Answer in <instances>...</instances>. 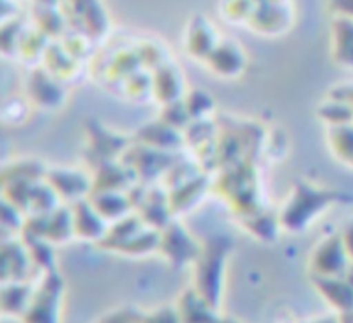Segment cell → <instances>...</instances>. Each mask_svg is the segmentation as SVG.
<instances>
[{"mask_svg": "<svg viewBox=\"0 0 353 323\" xmlns=\"http://www.w3.org/2000/svg\"><path fill=\"white\" fill-rule=\"evenodd\" d=\"M352 199V195L339 189L321 188L309 180H299L297 184H293L292 191L277 211L283 232H305L320 215L336 205H345Z\"/></svg>", "mask_w": 353, "mask_h": 323, "instance_id": "1", "label": "cell"}, {"mask_svg": "<svg viewBox=\"0 0 353 323\" xmlns=\"http://www.w3.org/2000/svg\"><path fill=\"white\" fill-rule=\"evenodd\" d=\"M212 191L225 199L237 217L267 207L254 163H239L219 170L214 175Z\"/></svg>", "mask_w": 353, "mask_h": 323, "instance_id": "2", "label": "cell"}, {"mask_svg": "<svg viewBox=\"0 0 353 323\" xmlns=\"http://www.w3.org/2000/svg\"><path fill=\"white\" fill-rule=\"evenodd\" d=\"M233 249V239L228 235H214L201 244V251L193 264L191 286L212 306L221 309L225 288L226 264Z\"/></svg>", "mask_w": 353, "mask_h": 323, "instance_id": "3", "label": "cell"}, {"mask_svg": "<svg viewBox=\"0 0 353 323\" xmlns=\"http://www.w3.org/2000/svg\"><path fill=\"white\" fill-rule=\"evenodd\" d=\"M216 120L219 170L239 163H254L263 152L267 131L254 122L230 117Z\"/></svg>", "mask_w": 353, "mask_h": 323, "instance_id": "4", "label": "cell"}, {"mask_svg": "<svg viewBox=\"0 0 353 323\" xmlns=\"http://www.w3.org/2000/svg\"><path fill=\"white\" fill-rule=\"evenodd\" d=\"M159 230L147 226L137 212L129 214L124 219L110 224V230L101 249L129 258H141L157 253L159 249Z\"/></svg>", "mask_w": 353, "mask_h": 323, "instance_id": "5", "label": "cell"}, {"mask_svg": "<svg viewBox=\"0 0 353 323\" xmlns=\"http://www.w3.org/2000/svg\"><path fill=\"white\" fill-rule=\"evenodd\" d=\"M65 281L59 271L39 275L34 295L20 323H61L64 309Z\"/></svg>", "mask_w": 353, "mask_h": 323, "instance_id": "6", "label": "cell"}, {"mask_svg": "<svg viewBox=\"0 0 353 323\" xmlns=\"http://www.w3.org/2000/svg\"><path fill=\"white\" fill-rule=\"evenodd\" d=\"M179 156L181 154L143 147V145L132 140V145L124 154L122 161L128 164L129 170L132 172V175L137 177L138 182L154 186L157 179H165L166 173L179 161Z\"/></svg>", "mask_w": 353, "mask_h": 323, "instance_id": "7", "label": "cell"}, {"mask_svg": "<svg viewBox=\"0 0 353 323\" xmlns=\"http://www.w3.org/2000/svg\"><path fill=\"white\" fill-rule=\"evenodd\" d=\"M201 251V244L179 219L161 230L157 255L175 268H191Z\"/></svg>", "mask_w": 353, "mask_h": 323, "instance_id": "8", "label": "cell"}, {"mask_svg": "<svg viewBox=\"0 0 353 323\" xmlns=\"http://www.w3.org/2000/svg\"><path fill=\"white\" fill-rule=\"evenodd\" d=\"M350 253L341 233H330L314 246L309 255V272L313 277H341L350 264Z\"/></svg>", "mask_w": 353, "mask_h": 323, "instance_id": "9", "label": "cell"}, {"mask_svg": "<svg viewBox=\"0 0 353 323\" xmlns=\"http://www.w3.org/2000/svg\"><path fill=\"white\" fill-rule=\"evenodd\" d=\"M21 235H32L48 240L53 246L69 242L74 239V221H72L71 205H61L57 211L44 215L28 217Z\"/></svg>", "mask_w": 353, "mask_h": 323, "instance_id": "10", "label": "cell"}, {"mask_svg": "<svg viewBox=\"0 0 353 323\" xmlns=\"http://www.w3.org/2000/svg\"><path fill=\"white\" fill-rule=\"evenodd\" d=\"M87 159L94 166L122 159L132 145V138H125L119 133L110 131L105 126L97 124L94 120H90L87 124Z\"/></svg>", "mask_w": 353, "mask_h": 323, "instance_id": "11", "label": "cell"}, {"mask_svg": "<svg viewBox=\"0 0 353 323\" xmlns=\"http://www.w3.org/2000/svg\"><path fill=\"white\" fill-rule=\"evenodd\" d=\"M44 179L64 205H74L92 195V173L81 172L77 168H48Z\"/></svg>", "mask_w": 353, "mask_h": 323, "instance_id": "12", "label": "cell"}, {"mask_svg": "<svg viewBox=\"0 0 353 323\" xmlns=\"http://www.w3.org/2000/svg\"><path fill=\"white\" fill-rule=\"evenodd\" d=\"M212 180L214 179L210 173L200 172L194 177H191V179L166 189L173 217L179 219L182 214H188V212L193 211L203 199V196L209 191H212Z\"/></svg>", "mask_w": 353, "mask_h": 323, "instance_id": "13", "label": "cell"}, {"mask_svg": "<svg viewBox=\"0 0 353 323\" xmlns=\"http://www.w3.org/2000/svg\"><path fill=\"white\" fill-rule=\"evenodd\" d=\"M34 271L36 265L21 235L2 240V283L28 281Z\"/></svg>", "mask_w": 353, "mask_h": 323, "instance_id": "14", "label": "cell"}, {"mask_svg": "<svg viewBox=\"0 0 353 323\" xmlns=\"http://www.w3.org/2000/svg\"><path fill=\"white\" fill-rule=\"evenodd\" d=\"M132 140L143 145V147L156 148V150L163 152H173V154H181L185 148L184 133L172 128L161 119L152 120L149 124L138 128V131L132 136Z\"/></svg>", "mask_w": 353, "mask_h": 323, "instance_id": "15", "label": "cell"}, {"mask_svg": "<svg viewBox=\"0 0 353 323\" xmlns=\"http://www.w3.org/2000/svg\"><path fill=\"white\" fill-rule=\"evenodd\" d=\"M27 99L41 110H57L64 104L65 90L52 72L37 69L27 81Z\"/></svg>", "mask_w": 353, "mask_h": 323, "instance_id": "16", "label": "cell"}, {"mask_svg": "<svg viewBox=\"0 0 353 323\" xmlns=\"http://www.w3.org/2000/svg\"><path fill=\"white\" fill-rule=\"evenodd\" d=\"M72 221H74V235L77 239L96 242L99 246L110 230V223L97 212L90 198L81 199L71 205Z\"/></svg>", "mask_w": 353, "mask_h": 323, "instance_id": "17", "label": "cell"}, {"mask_svg": "<svg viewBox=\"0 0 353 323\" xmlns=\"http://www.w3.org/2000/svg\"><path fill=\"white\" fill-rule=\"evenodd\" d=\"M176 313L182 323H223L225 316H221V309L209 302L198 293L193 286L185 288L179 295L175 304Z\"/></svg>", "mask_w": 353, "mask_h": 323, "instance_id": "18", "label": "cell"}, {"mask_svg": "<svg viewBox=\"0 0 353 323\" xmlns=\"http://www.w3.org/2000/svg\"><path fill=\"white\" fill-rule=\"evenodd\" d=\"M210 71L221 78H237L245 68V57L242 46L233 41H219L214 52L205 60Z\"/></svg>", "mask_w": 353, "mask_h": 323, "instance_id": "19", "label": "cell"}, {"mask_svg": "<svg viewBox=\"0 0 353 323\" xmlns=\"http://www.w3.org/2000/svg\"><path fill=\"white\" fill-rule=\"evenodd\" d=\"M152 94L154 99H156L161 106H166V104H172L176 103V101L184 99L185 88L181 71H179L173 64H170V62L163 64L161 68L154 69Z\"/></svg>", "mask_w": 353, "mask_h": 323, "instance_id": "20", "label": "cell"}, {"mask_svg": "<svg viewBox=\"0 0 353 323\" xmlns=\"http://www.w3.org/2000/svg\"><path fill=\"white\" fill-rule=\"evenodd\" d=\"M237 219L242 230H245L249 235L261 240V242H274L283 233L279 215H277V212L270 211L269 207L241 215Z\"/></svg>", "mask_w": 353, "mask_h": 323, "instance_id": "21", "label": "cell"}, {"mask_svg": "<svg viewBox=\"0 0 353 323\" xmlns=\"http://www.w3.org/2000/svg\"><path fill=\"white\" fill-rule=\"evenodd\" d=\"M34 288L36 284L30 281H9V283H2V293H0V306H2V315L4 318L18 320L25 316L28 309V304L32 300Z\"/></svg>", "mask_w": 353, "mask_h": 323, "instance_id": "22", "label": "cell"}, {"mask_svg": "<svg viewBox=\"0 0 353 323\" xmlns=\"http://www.w3.org/2000/svg\"><path fill=\"white\" fill-rule=\"evenodd\" d=\"M249 23L256 28L258 32L279 34L285 32L292 23V9L285 2L276 4H254V12Z\"/></svg>", "mask_w": 353, "mask_h": 323, "instance_id": "23", "label": "cell"}, {"mask_svg": "<svg viewBox=\"0 0 353 323\" xmlns=\"http://www.w3.org/2000/svg\"><path fill=\"white\" fill-rule=\"evenodd\" d=\"M90 202L110 224L124 219L134 212L128 191H99L90 195Z\"/></svg>", "mask_w": 353, "mask_h": 323, "instance_id": "24", "label": "cell"}, {"mask_svg": "<svg viewBox=\"0 0 353 323\" xmlns=\"http://www.w3.org/2000/svg\"><path fill=\"white\" fill-rule=\"evenodd\" d=\"M330 52L337 66L353 69V21L345 18H334Z\"/></svg>", "mask_w": 353, "mask_h": 323, "instance_id": "25", "label": "cell"}, {"mask_svg": "<svg viewBox=\"0 0 353 323\" xmlns=\"http://www.w3.org/2000/svg\"><path fill=\"white\" fill-rule=\"evenodd\" d=\"M219 39L217 34L207 20L201 17H196L191 25H189L188 37H185V44H188V52L193 57L200 60H207V57L214 52Z\"/></svg>", "mask_w": 353, "mask_h": 323, "instance_id": "26", "label": "cell"}, {"mask_svg": "<svg viewBox=\"0 0 353 323\" xmlns=\"http://www.w3.org/2000/svg\"><path fill=\"white\" fill-rule=\"evenodd\" d=\"M341 277H313L314 286L321 293V297L329 300L330 306L346 311L353 306V288L348 286L345 280Z\"/></svg>", "mask_w": 353, "mask_h": 323, "instance_id": "27", "label": "cell"}, {"mask_svg": "<svg viewBox=\"0 0 353 323\" xmlns=\"http://www.w3.org/2000/svg\"><path fill=\"white\" fill-rule=\"evenodd\" d=\"M46 172H48V168L44 166L41 161H12L11 164L4 166V186H8V184L37 182V180H43L46 177Z\"/></svg>", "mask_w": 353, "mask_h": 323, "instance_id": "28", "label": "cell"}, {"mask_svg": "<svg viewBox=\"0 0 353 323\" xmlns=\"http://www.w3.org/2000/svg\"><path fill=\"white\" fill-rule=\"evenodd\" d=\"M316 115L323 124H327V128H339V126L353 124L352 106L334 96H329L323 103H320Z\"/></svg>", "mask_w": 353, "mask_h": 323, "instance_id": "29", "label": "cell"}, {"mask_svg": "<svg viewBox=\"0 0 353 323\" xmlns=\"http://www.w3.org/2000/svg\"><path fill=\"white\" fill-rule=\"evenodd\" d=\"M327 144L337 159L353 168V124L327 129Z\"/></svg>", "mask_w": 353, "mask_h": 323, "instance_id": "30", "label": "cell"}, {"mask_svg": "<svg viewBox=\"0 0 353 323\" xmlns=\"http://www.w3.org/2000/svg\"><path fill=\"white\" fill-rule=\"evenodd\" d=\"M184 104L188 108L189 115L193 120H203V119H212L214 115V99L207 94L205 90H191L184 96Z\"/></svg>", "mask_w": 353, "mask_h": 323, "instance_id": "31", "label": "cell"}, {"mask_svg": "<svg viewBox=\"0 0 353 323\" xmlns=\"http://www.w3.org/2000/svg\"><path fill=\"white\" fill-rule=\"evenodd\" d=\"M161 120H165L166 124H170L172 128L179 129V131L184 133L188 129V126L193 122L191 115H189L188 108H185L184 99L176 101V103L166 104V106H161Z\"/></svg>", "mask_w": 353, "mask_h": 323, "instance_id": "32", "label": "cell"}, {"mask_svg": "<svg viewBox=\"0 0 353 323\" xmlns=\"http://www.w3.org/2000/svg\"><path fill=\"white\" fill-rule=\"evenodd\" d=\"M145 313L137 307H119L106 313L97 320V323H143Z\"/></svg>", "mask_w": 353, "mask_h": 323, "instance_id": "33", "label": "cell"}, {"mask_svg": "<svg viewBox=\"0 0 353 323\" xmlns=\"http://www.w3.org/2000/svg\"><path fill=\"white\" fill-rule=\"evenodd\" d=\"M28 112H30V101L11 99L4 103L2 117H4L6 124H20V122L27 119Z\"/></svg>", "mask_w": 353, "mask_h": 323, "instance_id": "34", "label": "cell"}, {"mask_svg": "<svg viewBox=\"0 0 353 323\" xmlns=\"http://www.w3.org/2000/svg\"><path fill=\"white\" fill-rule=\"evenodd\" d=\"M286 152V136L283 131H267L263 144V152L261 154H267L270 159H279V157L285 156Z\"/></svg>", "mask_w": 353, "mask_h": 323, "instance_id": "35", "label": "cell"}, {"mask_svg": "<svg viewBox=\"0 0 353 323\" xmlns=\"http://www.w3.org/2000/svg\"><path fill=\"white\" fill-rule=\"evenodd\" d=\"M143 323H182L176 313V307H159L156 311L145 313Z\"/></svg>", "mask_w": 353, "mask_h": 323, "instance_id": "36", "label": "cell"}, {"mask_svg": "<svg viewBox=\"0 0 353 323\" xmlns=\"http://www.w3.org/2000/svg\"><path fill=\"white\" fill-rule=\"evenodd\" d=\"M330 11L334 12V18L353 21V0H330Z\"/></svg>", "mask_w": 353, "mask_h": 323, "instance_id": "37", "label": "cell"}, {"mask_svg": "<svg viewBox=\"0 0 353 323\" xmlns=\"http://www.w3.org/2000/svg\"><path fill=\"white\" fill-rule=\"evenodd\" d=\"M329 96L343 99L345 103H348L353 110V85H341V87H336L334 90H330Z\"/></svg>", "mask_w": 353, "mask_h": 323, "instance_id": "38", "label": "cell"}, {"mask_svg": "<svg viewBox=\"0 0 353 323\" xmlns=\"http://www.w3.org/2000/svg\"><path fill=\"white\" fill-rule=\"evenodd\" d=\"M305 323H339L334 316H320V318H314V320H309Z\"/></svg>", "mask_w": 353, "mask_h": 323, "instance_id": "39", "label": "cell"}, {"mask_svg": "<svg viewBox=\"0 0 353 323\" xmlns=\"http://www.w3.org/2000/svg\"><path fill=\"white\" fill-rule=\"evenodd\" d=\"M223 323H239V322H237V320H233V318H226V316H225V322H223Z\"/></svg>", "mask_w": 353, "mask_h": 323, "instance_id": "40", "label": "cell"}]
</instances>
